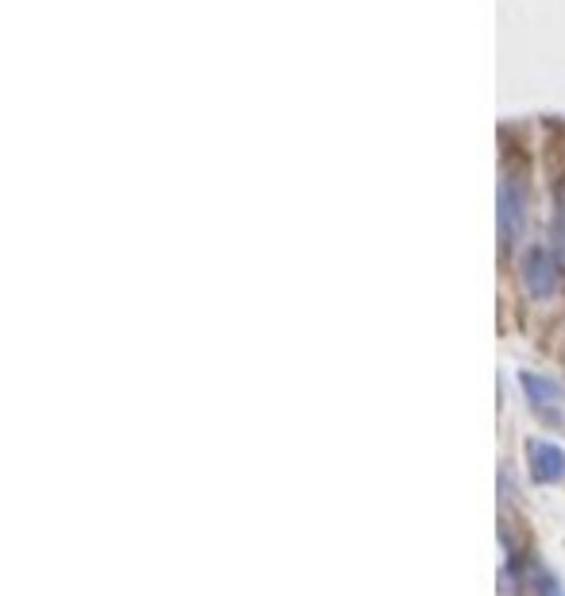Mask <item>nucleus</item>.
I'll return each mask as SVG.
<instances>
[{"mask_svg":"<svg viewBox=\"0 0 565 596\" xmlns=\"http://www.w3.org/2000/svg\"><path fill=\"white\" fill-rule=\"evenodd\" d=\"M523 283H527V291L535 298H550L554 295V287H558V260H554V252L550 248H527V256H523Z\"/></svg>","mask_w":565,"mask_h":596,"instance_id":"2","label":"nucleus"},{"mask_svg":"<svg viewBox=\"0 0 565 596\" xmlns=\"http://www.w3.org/2000/svg\"><path fill=\"white\" fill-rule=\"evenodd\" d=\"M538 596H565V593H562V585H558V581L538 577Z\"/></svg>","mask_w":565,"mask_h":596,"instance_id":"5","label":"nucleus"},{"mask_svg":"<svg viewBox=\"0 0 565 596\" xmlns=\"http://www.w3.org/2000/svg\"><path fill=\"white\" fill-rule=\"evenodd\" d=\"M527 457H531V477L542 484L565 477V449L558 442H531Z\"/></svg>","mask_w":565,"mask_h":596,"instance_id":"4","label":"nucleus"},{"mask_svg":"<svg viewBox=\"0 0 565 596\" xmlns=\"http://www.w3.org/2000/svg\"><path fill=\"white\" fill-rule=\"evenodd\" d=\"M527 186H523V175L507 171L500 179V198H496V225H500V240L507 248H515L519 237L527 233Z\"/></svg>","mask_w":565,"mask_h":596,"instance_id":"1","label":"nucleus"},{"mask_svg":"<svg viewBox=\"0 0 565 596\" xmlns=\"http://www.w3.org/2000/svg\"><path fill=\"white\" fill-rule=\"evenodd\" d=\"M519 388L527 395V403H535L538 411H562L565 388L558 380H550L542 372H519Z\"/></svg>","mask_w":565,"mask_h":596,"instance_id":"3","label":"nucleus"}]
</instances>
